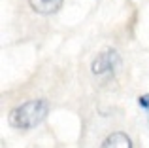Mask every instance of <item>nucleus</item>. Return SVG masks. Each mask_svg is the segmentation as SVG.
Segmentation results:
<instances>
[{
	"label": "nucleus",
	"mask_w": 149,
	"mask_h": 148,
	"mask_svg": "<svg viewBox=\"0 0 149 148\" xmlns=\"http://www.w3.org/2000/svg\"><path fill=\"white\" fill-rule=\"evenodd\" d=\"M49 112V103L45 99H32L15 106L8 116V122L15 129H32L40 125Z\"/></svg>",
	"instance_id": "1"
},
{
	"label": "nucleus",
	"mask_w": 149,
	"mask_h": 148,
	"mask_svg": "<svg viewBox=\"0 0 149 148\" xmlns=\"http://www.w3.org/2000/svg\"><path fill=\"white\" fill-rule=\"evenodd\" d=\"M117 67H119V53L115 49H104V51H100L95 57V61L91 65V70L95 76L102 78V76H109V74L113 76Z\"/></svg>",
	"instance_id": "2"
},
{
	"label": "nucleus",
	"mask_w": 149,
	"mask_h": 148,
	"mask_svg": "<svg viewBox=\"0 0 149 148\" xmlns=\"http://www.w3.org/2000/svg\"><path fill=\"white\" fill-rule=\"evenodd\" d=\"M100 148H132V141L127 133L115 131V133L108 135V137L104 139V142L100 144Z\"/></svg>",
	"instance_id": "3"
},
{
	"label": "nucleus",
	"mask_w": 149,
	"mask_h": 148,
	"mask_svg": "<svg viewBox=\"0 0 149 148\" xmlns=\"http://www.w3.org/2000/svg\"><path fill=\"white\" fill-rule=\"evenodd\" d=\"M29 4L36 13L51 15V13H55V11L61 10L62 0H29Z\"/></svg>",
	"instance_id": "4"
},
{
	"label": "nucleus",
	"mask_w": 149,
	"mask_h": 148,
	"mask_svg": "<svg viewBox=\"0 0 149 148\" xmlns=\"http://www.w3.org/2000/svg\"><path fill=\"white\" fill-rule=\"evenodd\" d=\"M138 104L143 108V110L149 112V93H146V95H140L138 97Z\"/></svg>",
	"instance_id": "5"
}]
</instances>
